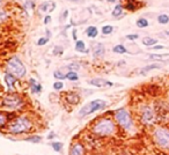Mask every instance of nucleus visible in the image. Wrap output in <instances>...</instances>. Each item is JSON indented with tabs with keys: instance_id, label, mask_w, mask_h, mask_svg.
<instances>
[{
	"instance_id": "f257e3e1",
	"label": "nucleus",
	"mask_w": 169,
	"mask_h": 155,
	"mask_svg": "<svg viewBox=\"0 0 169 155\" xmlns=\"http://www.w3.org/2000/svg\"><path fill=\"white\" fill-rule=\"evenodd\" d=\"M33 120L29 118L28 116H19L9 123L8 126H7V131H8V133L13 135H20L29 133L33 130Z\"/></svg>"
},
{
	"instance_id": "f03ea898",
	"label": "nucleus",
	"mask_w": 169,
	"mask_h": 155,
	"mask_svg": "<svg viewBox=\"0 0 169 155\" xmlns=\"http://www.w3.org/2000/svg\"><path fill=\"white\" fill-rule=\"evenodd\" d=\"M92 131L100 137H110L116 132V124L109 117L101 118L93 125Z\"/></svg>"
},
{
	"instance_id": "7ed1b4c3",
	"label": "nucleus",
	"mask_w": 169,
	"mask_h": 155,
	"mask_svg": "<svg viewBox=\"0 0 169 155\" xmlns=\"http://www.w3.org/2000/svg\"><path fill=\"white\" fill-rule=\"evenodd\" d=\"M7 73H11L17 79H21L26 75L27 69H26L25 64L21 61L20 58L14 56L7 61Z\"/></svg>"
},
{
	"instance_id": "20e7f679",
	"label": "nucleus",
	"mask_w": 169,
	"mask_h": 155,
	"mask_svg": "<svg viewBox=\"0 0 169 155\" xmlns=\"http://www.w3.org/2000/svg\"><path fill=\"white\" fill-rule=\"evenodd\" d=\"M115 119L117 124L120 125L122 129L126 131H131L133 129V120L131 118V115L126 109H118L115 112Z\"/></svg>"
},
{
	"instance_id": "39448f33",
	"label": "nucleus",
	"mask_w": 169,
	"mask_h": 155,
	"mask_svg": "<svg viewBox=\"0 0 169 155\" xmlns=\"http://www.w3.org/2000/svg\"><path fill=\"white\" fill-rule=\"evenodd\" d=\"M106 106H107V102L104 100H94L92 102L87 103L86 106H83L81 108V110L79 111V115L85 117V116L94 114V112H96V111L99 110H103L104 108H106Z\"/></svg>"
},
{
	"instance_id": "423d86ee",
	"label": "nucleus",
	"mask_w": 169,
	"mask_h": 155,
	"mask_svg": "<svg viewBox=\"0 0 169 155\" xmlns=\"http://www.w3.org/2000/svg\"><path fill=\"white\" fill-rule=\"evenodd\" d=\"M155 143L161 147V148H169V130L166 127H159L154 131L153 133Z\"/></svg>"
},
{
	"instance_id": "0eeeda50",
	"label": "nucleus",
	"mask_w": 169,
	"mask_h": 155,
	"mask_svg": "<svg viewBox=\"0 0 169 155\" xmlns=\"http://www.w3.org/2000/svg\"><path fill=\"white\" fill-rule=\"evenodd\" d=\"M2 106L11 110H16L23 106V100L20 97V95L9 94L2 100Z\"/></svg>"
},
{
	"instance_id": "6e6552de",
	"label": "nucleus",
	"mask_w": 169,
	"mask_h": 155,
	"mask_svg": "<svg viewBox=\"0 0 169 155\" xmlns=\"http://www.w3.org/2000/svg\"><path fill=\"white\" fill-rule=\"evenodd\" d=\"M140 118L141 122L148 125V124H152L154 122V111H153L152 108L149 106H144L141 109V114H140Z\"/></svg>"
},
{
	"instance_id": "1a4fd4ad",
	"label": "nucleus",
	"mask_w": 169,
	"mask_h": 155,
	"mask_svg": "<svg viewBox=\"0 0 169 155\" xmlns=\"http://www.w3.org/2000/svg\"><path fill=\"white\" fill-rule=\"evenodd\" d=\"M92 86L99 87V88H106V87H111L114 86V83L111 81H108V80H104V79H100V78H95V79H92L89 81Z\"/></svg>"
},
{
	"instance_id": "9d476101",
	"label": "nucleus",
	"mask_w": 169,
	"mask_h": 155,
	"mask_svg": "<svg viewBox=\"0 0 169 155\" xmlns=\"http://www.w3.org/2000/svg\"><path fill=\"white\" fill-rule=\"evenodd\" d=\"M70 155H85V147L82 143H75L70 149Z\"/></svg>"
},
{
	"instance_id": "9b49d317",
	"label": "nucleus",
	"mask_w": 169,
	"mask_h": 155,
	"mask_svg": "<svg viewBox=\"0 0 169 155\" xmlns=\"http://www.w3.org/2000/svg\"><path fill=\"white\" fill-rule=\"evenodd\" d=\"M104 52H106V49H104V45L102 43H97V44L94 45V48H93V56H94V58L103 57Z\"/></svg>"
},
{
	"instance_id": "f8f14e48",
	"label": "nucleus",
	"mask_w": 169,
	"mask_h": 155,
	"mask_svg": "<svg viewBox=\"0 0 169 155\" xmlns=\"http://www.w3.org/2000/svg\"><path fill=\"white\" fill-rule=\"evenodd\" d=\"M54 8H56V2H54V1H45L42 5H40V11L41 12L50 13L52 12Z\"/></svg>"
},
{
	"instance_id": "ddd939ff",
	"label": "nucleus",
	"mask_w": 169,
	"mask_h": 155,
	"mask_svg": "<svg viewBox=\"0 0 169 155\" xmlns=\"http://www.w3.org/2000/svg\"><path fill=\"white\" fill-rule=\"evenodd\" d=\"M148 59L157 61H169V53H163V54H155L152 53L148 56Z\"/></svg>"
},
{
	"instance_id": "4468645a",
	"label": "nucleus",
	"mask_w": 169,
	"mask_h": 155,
	"mask_svg": "<svg viewBox=\"0 0 169 155\" xmlns=\"http://www.w3.org/2000/svg\"><path fill=\"white\" fill-rule=\"evenodd\" d=\"M5 82H6V86L8 87L9 89H12L13 87H14V85H15V82H16V78L11 73H6V75H5Z\"/></svg>"
},
{
	"instance_id": "2eb2a0df",
	"label": "nucleus",
	"mask_w": 169,
	"mask_h": 155,
	"mask_svg": "<svg viewBox=\"0 0 169 155\" xmlns=\"http://www.w3.org/2000/svg\"><path fill=\"white\" fill-rule=\"evenodd\" d=\"M29 85H30V88H31V92H33V93H41L42 92L41 83L36 81L35 79H30V80H29Z\"/></svg>"
},
{
	"instance_id": "dca6fc26",
	"label": "nucleus",
	"mask_w": 169,
	"mask_h": 155,
	"mask_svg": "<svg viewBox=\"0 0 169 155\" xmlns=\"http://www.w3.org/2000/svg\"><path fill=\"white\" fill-rule=\"evenodd\" d=\"M86 34H87V36L89 37V38H95V37L99 35V30H97V28H96V27L92 26V27H88V28H87Z\"/></svg>"
},
{
	"instance_id": "f3484780",
	"label": "nucleus",
	"mask_w": 169,
	"mask_h": 155,
	"mask_svg": "<svg viewBox=\"0 0 169 155\" xmlns=\"http://www.w3.org/2000/svg\"><path fill=\"white\" fill-rule=\"evenodd\" d=\"M157 43V40H155V38H152V37H144L143 38V44L145 45V46H147V48H152L153 45H155Z\"/></svg>"
},
{
	"instance_id": "a211bd4d",
	"label": "nucleus",
	"mask_w": 169,
	"mask_h": 155,
	"mask_svg": "<svg viewBox=\"0 0 169 155\" xmlns=\"http://www.w3.org/2000/svg\"><path fill=\"white\" fill-rule=\"evenodd\" d=\"M23 140H25V141H28V143H42L43 138H42L41 135H29V137L25 138Z\"/></svg>"
},
{
	"instance_id": "6ab92c4d",
	"label": "nucleus",
	"mask_w": 169,
	"mask_h": 155,
	"mask_svg": "<svg viewBox=\"0 0 169 155\" xmlns=\"http://www.w3.org/2000/svg\"><path fill=\"white\" fill-rule=\"evenodd\" d=\"M161 66L160 65H157V64H151V65H147L145 66V67H143V68L140 69V73L141 74H146L148 73L149 71H152V69H157L160 68Z\"/></svg>"
},
{
	"instance_id": "aec40b11",
	"label": "nucleus",
	"mask_w": 169,
	"mask_h": 155,
	"mask_svg": "<svg viewBox=\"0 0 169 155\" xmlns=\"http://www.w3.org/2000/svg\"><path fill=\"white\" fill-rule=\"evenodd\" d=\"M112 51H114L115 53H118V54H123V53H126V52H128V49H126V48H125L124 45L118 44V45H115V46H114Z\"/></svg>"
},
{
	"instance_id": "412c9836",
	"label": "nucleus",
	"mask_w": 169,
	"mask_h": 155,
	"mask_svg": "<svg viewBox=\"0 0 169 155\" xmlns=\"http://www.w3.org/2000/svg\"><path fill=\"white\" fill-rule=\"evenodd\" d=\"M75 50H77L78 52H87L85 42L83 41H77L75 42Z\"/></svg>"
},
{
	"instance_id": "4be33fe9",
	"label": "nucleus",
	"mask_w": 169,
	"mask_h": 155,
	"mask_svg": "<svg viewBox=\"0 0 169 155\" xmlns=\"http://www.w3.org/2000/svg\"><path fill=\"white\" fill-rule=\"evenodd\" d=\"M66 79H67V80H70V81H78L79 75H78L77 72L71 71V72H67V73H66Z\"/></svg>"
},
{
	"instance_id": "5701e85b",
	"label": "nucleus",
	"mask_w": 169,
	"mask_h": 155,
	"mask_svg": "<svg viewBox=\"0 0 169 155\" xmlns=\"http://www.w3.org/2000/svg\"><path fill=\"white\" fill-rule=\"evenodd\" d=\"M51 147H52V149H54V152L60 153V152L63 151L64 145H63V143H60V141H54V143H51Z\"/></svg>"
},
{
	"instance_id": "b1692460",
	"label": "nucleus",
	"mask_w": 169,
	"mask_h": 155,
	"mask_svg": "<svg viewBox=\"0 0 169 155\" xmlns=\"http://www.w3.org/2000/svg\"><path fill=\"white\" fill-rule=\"evenodd\" d=\"M137 27L138 28H146V27H148V21L145 17H140V19L137 20Z\"/></svg>"
},
{
	"instance_id": "393cba45",
	"label": "nucleus",
	"mask_w": 169,
	"mask_h": 155,
	"mask_svg": "<svg viewBox=\"0 0 169 155\" xmlns=\"http://www.w3.org/2000/svg\"><path fill=\"white\" fill-rule=\"evenodd\" d=\"M157 22L160 25H167V23H169V16L167 14H161L157 16Z\"/></svg>"
},
{
	"instance_id": "a878e982",
	"label": "nucleus",
	"mask_w": 169,
	"mask_h": 155,
	"mask_svg": "<svg viewBox=\"0 0 169 155\" xmlns=\"http://www.w3.org/2000/svg\"><path fill=\"white\" fill-rule=\"evenodd\" d=\"M122 13H123V6L122 5H117L114 8V11H112V16L118 17L122 15Z\"/></svg>"
},
{
	"instance_id": "bb28decb",
	"label": "nucleus",
	"mask_w": 169,
	"mask_h": 155,
	"mask_svg": "<svg viewBox=\"0 0 169 155\" xmlns=\"http://www.w3.org/2000/svg\"><path fill=\"white\" fill-rule=\"evenodd\" d=\"M112 31H114V27H112V26L107 25L102 27V34H103V35H110Z\"/></svg>"
},
{
	"instance_id": "cd10ccee",
	"label": "nucleus",
	"mask_w": 169,
	"mask_h": 155,
	"mask_svg": "<svg viewBox=\"0 0 169 155\" xmlns=\"http://www.w3.org/2000/svg\"><path fill=\"white\" fill-rule=\"evenodd\" d=\"M54 79H57L58 81H60V80H64V79H66V74L63 73L62 71H54Z\"/></svg>"
},
{
	"instance_id": "c85d7f7f",
	"label": "nucleus",
	"mask_w": 169,
	"mask_h": 155,
	"mask_svg": "<svg viewBox=\"0 0 169 155\" xmlns=\"http://www.w3.org/2000/svg\"><path fill=\"white\" fill-rule=\"evenodd\" d=\"M66 69H68V72H71V71H74V72H77L79 68H80V66L78 65V64H70V65H67L65 67Z\"/></svg>"
},
{
	"instance_id": "c756f323",
	"label": "nucleus",
	"mask_w": 169,
	"mask_h": 155,
	"mask_svg": "<svg viewBox=\"0 0 169 155\" xmlns=\"http://www.w3.org/2000/svg\"><path fill=\"white\" fill-rule=\"evenodd\" d=\"M63 88H64V82H62V81L54 82V90H62Z\"/></svg>"
},
{
	"instance_id": "7c9ffc66",
	"label": "nucleus",
	"mask_w": 169,
	"mask_h": 155,
	"mask_svg": "<svg viewBox=\"0 0 169 155\" xmlns=\"http://www.w3.org/2000/svg\"><path fill=\"white\" fill-rule=\"evenodd\" d=\"M7 120H8V119L5 117V115L2 114V112H0V129H1V127H5Z\"/></svg>"
},
{
	"instance_id": "2f4dec72",
	"label": "nucleus",
	"mask_w": 169,
	"mask_h": 155,
	"mask_svg": "<svg viewBox=\"0 0 169 155\" xmlns=\"http://www.w3.org/2000/svg\"><path fill=\"white\" fill-rule=\"evenodd\" d=\"M48 42H49V37H41L37 41V45L38 46H43V45H45Z\"/></svg>"
},
{
	"instance_id": "473e14b6",
	"label": "nucleus",
	"mask_w": 169,
	"mask_h": 155,
	"mask_svg": "<svg viewBox=\"0 0 169 155\" xmlns=\"http://www.w3.org/2000/svg\"><path fill=\"white\" fill-rule=\"evenodd\" d=\"M126 38H128L129 41H134V40H138V38H139V35H138V34H130V35L126 36Z\"/></svg>"
},
{
	"instance_id": "72a5a7b5",
	"label": "nucleus",
	"mask_w": 169,
	"mask_h": 155,
	"mask_svg": "<svg viewBox=\"0 0 169 155\" xmlns=\"http://www.w3.org/2000/svg\"><path fill=\"white\" fill-rule=\"evenodd\" d=\"M125 8L129 9V11H134V9H137V6L133 2H128L126 6H125Z\"/></svg>"
},
{
	"instance_id": "f704fd0d",
	"label": "nucleus",
	"mask_w": 169,
	"mask_h": 155,
	"mask_svg": "<svg viewBox=\"0 0 169 155\" xmlns=\"http://www.w3.org/2000/svg\"><path fill=\"white\" fill-rule=\"evenodd\" d=\"M63 52V49L62 48H56V49L54 50V54H57V56H60Z\"/></svg>"
},
{
	"instance_id": "c9c22d12",
	"label": "nucleus",
	"mask_w": 169,
	"mask_h": 155,
	"mask_svg": "<svg viewBox=\"0 0 169 155\" xmlns=\"http://www.w3.org/2000/svg\"><path fill=\"white\" fill-rule=\"evenodd\" d=\"M50 22H51V16H50V15H46L45 19H44V25H49Z\"/></svg>"
},
{
	"instance_id": "e433bc0d",
	"label": "nucleus",
	"mask_w": 169,
	"mask_h": 155,
	"mask_svg": "<svg viewBox=\"0 0 169 155\" xmlns=\"http://www.w3.org/2000/svg\"><path fill=\"white\" fill-rule=\"evenodd\" d=\"M54 137H56V133H54V132H50L49 134H48V139H49V140H52Z\"/></svg>"
},
{
	"instance_id": "4c0bfd02",
	"label": "nucleus",
	"mask_w": 169,
	"mask_h": 155,
	"mask_svg": "<svg viewBox=\"0 0 169 155\" xmlns=\"http://www.w3.org/2000/svg\"><path fill=\"white\" fill-rule=\"evenodd\" d=\"M153 50H162L163 49V45H155V46H152Z\"/></svg>"
},
{
	"instance_id": "58836bf2",
	"label": "nucleus",
	"mask_w": 169,
	"mask_h": 155,
	"mask_svg": "<svg viewBox=\"0 0 169 155\" xmlns=\"http://www.w3.org/2000/svg\"><path fill=\"white\" fill-rule=\"evenodd\" d=\"M72 35H73V38L77 40V31H75V30H73V34H72Z\"/></svg>"
},
{
	"instance_id": "ea45409f",
	"label": "nucleus",
	"mask_w": 169,
	"mask_h": 155,
	"mask_svg": "<svg viewBox=\"0 0 169 155\" xmlns=\"http://www.w3.org/2000/svg\"><path fill=\"white\" fill-rule=\"evenodd\" d=\"M68 1H75L77 2V1H81V0H68Z\"/></svg>"
},
{
	"instance_id": "a19ab883",
	"label": "nucleus",
	"mask_w": 169,
	"mask_h": 155,
	"mask_svg": "<svg viewBox=\"0 0 169 155\" xmlns=\"http://www.w3.org/2000/svg\"><path fill=\"white\" fill-rule=\"evenodd\" d=\"M108 1H110V2H115L116 0H108Z\"/></svg>"
},
{
	"instance_id": "79ce46f5",
	"label": "nucleus",
	"mask_w": 169,
	"mask_h": 155,
	"mask_svg": "<svg viewBox=\"0 0 169 155\" xmlns=\"http://www.w3.org/2000/svg\"><path fill=\"white\" fill-rule=\"evenodd\" d=\"M0 4H1V0H0Z\"/></svg>"
}]
</instances>
